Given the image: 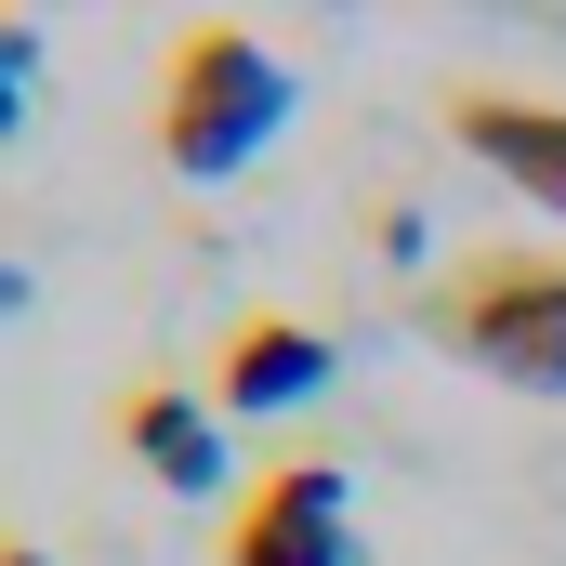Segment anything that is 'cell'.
Returning a JSON list of instances; mask_svg holds the SVG:
<instances>
[{
    "instance_id": "1",
    "label": "cell",
    "mask_w": 566,
    "mask_h": 566,
    "mask_svg": "<svg viewBox=\"0 0 566 566\" xmlns=\"http://www.w3.org/2000/svg\"><path fill=\"white\" fill-rule=\"evenodd\" d=\"M422 343L461 356L474 382L566 409V238H488L422 290Z\"/></svg>"
},
{
    "instance_id": "3",
    "label": "cell",
    "mask_w": 566,
    "mask_h": 566,
    "mask_svg": "<svg viewBox=\"0 0 566 566\" xmlns=\"http://www.w3.org/2000/svg\"><path fill=\"white\" fill-rule=\"evenodd\" d=\"M329 369H343V343H329L316 316L238 303V316L211 329V422H290V409L329 396Z\"/></svg>"
},
{
    "instance_id": "2",
    "label": "cell",
    "mask_w": 566,
    "mask_h": 566,
    "mask_svg": "<svg viewBox=\"0 0 566 566\" xmlns=\"http://www.w3.org/2000/svg\"><path fill=\"white\" fill-rule=\"evenodd\" d=\"M290 106H303V80L277 66V40L238 27V13H198V27H171V53H158L145 133H158V158H171L185 185H238V171L290 133Z\"/></svg>"
},
{
    "instance_id": "5",
    "label": "cell",
    "mask_w": 566,
    "mask_h": 566,
    "mask_svg": "<svg viewBox=\"0 0 566 566\" xmlns=\"http://www.w3.org/2000/svg\"><path fill=\"white\" fill-rule=\"evenodd\" d=\"M434 119H448V145H461V158H488L527 211H554V224H566V106H554V93H514V80H448V93H434Z\"/></svg>"
},
{
    "instance_id": "7",
    "label": "cell",
    "mask_w": 566,
    "mask_h": 566,
    "mask_svg": "<svg viewBox=\"0 0 566 566\" xmlns=\"http://www.w3.org/2000/svg\"><path fill=\"white\" fill-rule=\"evenodd\" d=\"M0 566H53V554H40V541H0Z\"/></svg>"
},
{
    "instance_id": "4",
    "label": "cell",
    "mask_w": 566,
    "mask_h": 566,
    "mask_svg": "<svg viewBox=\"0 0 566 566\" xmlns=\"http://www.w3.org/2000/svg\"><path fill=\"white\" fill-rule=\"evenodd\" d=\"M211 566H356V541H343V461L290 448L277 474H251L224 541H211Z\"/></svg>"
},
{
    "instance_id": "6",
    "label": "cell",
    "mask_w": 566,
    "mask_h": 566,
    "mask_svg": "<svg viewBox=\"0 0 566 566\" xmlns=\"http://www.w3.org/2000/svg\"><path fill=\"white\" fill-rule=\"evenodd\" d=\"M106 434L133 448L171 501H211V488H224V434H211V409H198L171 369H133V382H119V409H106Z\"/></svg>"
}]
</instances>
